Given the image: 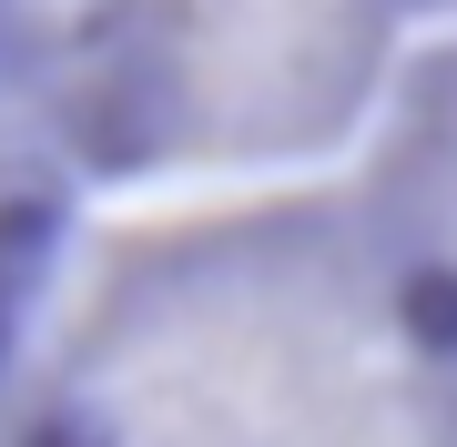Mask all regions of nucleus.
<instances>
[{
    "mask_svg": "<svg viewBox=\"0 0 457 447\" xmlns=\"http://www.w3.org/2000/svg\"><path fill=\"white\" fill-rule=\"evenodd\" d=\"M356 194H366L376 234H386L396 295H407L427 356H437V377L457 397V41L427 51L396 82Z\"/></svg>",
    "mask_w": 457,
    "mask_h": 447,
    "instance_id": "3",
    "label": "nucleus"
},
{
    "mask_svg": "<svg viewBox=\"0 0 457 447\" xmlns=\"http://www.w3.org/2000/svg\"><path fill=\"white\" fill-rule=\"evenodd\" d=\"M417 11H457V0H417Z\"/></svg>",
    "mask_w": 457,
    "mask_h": 447,
    "instance_id": "4",
    "label": "nucleus"
},
{
    "mask_svg": "<svg viewBox=\"0 0 457 447\" xmlns=\"http://www.w3.org/2000/svg\"><path fill=\"white\" fill-rule=\"evenodd\" d=\"M417 0H92L51 71L92 183L326 163L396 102Z\"/></svg>",
    "mask_w": 457,
    "mask_h": 447,
    "instance_id": "2",
    "label": "nucleus"
},
{
    "mask_svg": "<svg viewBox=\"0 0 457 447\" xmlns=\"http://www.w3.org/2000/svg\"><path fill=\"white\" fill-rule=\"evenodd\" d=\"M0 447H457L366 194L112 224L21 346Z\"/></svg>",
    "mask_w": 457,
    "mask_h": 447,
    "instance_id": "1",
    "label": "nucleus"
}]
</instances>
